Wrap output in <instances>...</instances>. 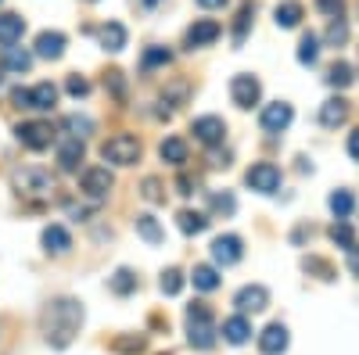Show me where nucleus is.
Wrapping results in <instances>:
<instances>
[{"mask_svg":"<svg viewBox=\"0 0 359 355\" xmlns=\"http://www.w3.org/2000/svg\"><path fill=\"white\" fill-rule=\"evenodd\" d=\"M62 54H65V36H62V33H40V36H36V57L57 62Z\"/></svg>","mask_w":359,"mask_h":355,"instance_id":"obj_18","label":"nucleus"},{"mask_svg":"<svg viewBox=\"0 0 359 355\" xmlns=\"http://www.w3.org/2000/svg\"><path fill=\"white\" fill-rule=\"evenodd\" d=\"M230 97H233L237 108H252V104H259V97H262V86H259L255 76L241 72V76L230 79Z\"/></svg>","mask_w":359,"mask_h":355,"instance_id":"obj_8","label":"nucleus"},{"mask_svg":"<svg viewBox=\"0 0 359 355\" xmlns=\"http://www.w3.org/2000/svg\"><path fill=\"white\" fill-rule=\"evenodd\" d=\"M327 83L331 86H352L355 83V69L348 62H334L331 69H327Z\"/></svg>","mask_w":359,"mask_h":355,"instance_id":"obj_29","label":"nucleus"},{"mask_svg":"<svg viewBox=\"0 0 359 355\" xmlns=\"http://www.w3.org/2000/svg\"><path fill=\"white\" fill-rule=\"evenodd\" d=\"M245 183L259 194H277L280 190V169L277 165H269V162H259L245 172Z\"/></svg>","mask_w":359,"mask_h":355,"instance_id":"obj_6","label":"nucleus"},{"mask_svg":"<svg viewBox=\"0 0 359 355\" xmlns=\"http://www.w3.org/2000/svg\"><path fill=\"white\" fill-rule=\"evenodd\" d=\"M316 8H320V11H327V15H334V18H338V15H341V8H345V0H316Z\"/></svg>","mask_w":359,"mask_h":355,"instance_id":"obj_44","label":"nucleus"},{"mask_svg":"<svg viewBox=\"0 0 359 355\" xmlns=\"http://www.w3.org/2000/svg\"><path fill=\"white\" fill-rule=\"evenodd\" d=\"M176 223H180V230H184V233H205V230H208V216L191 212V209L180 212V216H176Z\"/></svg>","mask_w":359,"mask_h":355,"instance_id":"obj_28","label":"nucleus"},{"mask_svg":"<svg viewBox=\"0 0 359 355\" xmlns=\"http://www.w3.org/2000/svg\"><path fill=\"white\" fill-rule=\"evenodd\" d=\"M101 47H104V50H111V54L123 50V47H126V25H118V22L101 25Z\"/></svg>","mask_w":359,"mask_h":355,"instance_id":"obj_22","label":"nucleus"},{"mask_svg":"<svg viewBox=\"0 0 359 355\" xmlns=\"http://www.w3.org/2000/svg\"><path fill=\"white\" fill-rule=\"evenodd\" d=\"M348 118V101L345 97H331V101H323V108H320V123L327 126V130H338L341 123Z\"/></svg>","mask_w":359,"mask_h":355,"instance_id":"obj_15","label":"nucleus"},{"mask_svg":"<svg viewBox=\"0 0 359 355\" xmlns=\"http://www.w3.org/2000/svg\"><path fill=\"white\" fill-rule=\"evenodd\" d=\"M287 327L284 323H269V327L259 334V351L262 355H284L287 351Z\"/></svg>","mask_w":359,"mask_h":355,"instance_id":"obj_14","label":"nucleus"},{"mask_svg":"<svg viewBox=\"0 0 359 355\" xmlns=\"http://www.w3.org/2000/svg\"><path fill=\"white\" fill-rule=\"evenodd\" d=\"M144 4H147V8H151V4H158V0H144Z\"/></svg>","mask_w":359,"mask_h":355,"instance_id":"obj_48","label":"nucleus"},{"mask_svg":"<svg viewBox=\"0 0 359 355\" xmlns=\"http://www.w3.org/2000/svg\"><path fill=\"white\" fill-rule=\"evenodd\" d=\"M219 22H212V18H201V22H194L191 29H187V36H184V43L191 47V50H198V47H208V43H216L219 40Z\"/></svg>","mask_w":359,"mask_h":355,"instance_id":"obj_12","label":"nucleus"},{"mask_svg":"<svg viewBox=\"0 0 359 355\" xmlns=\"http://www.w3.org/2000/svg\"><path fill=\"white\" fill-rule=\"evenodd\" d=\"M252 337V323L245 319V312L241 316H230L226 323H223V341L226 344H245Z\"/></svg>","mask_w":359,"mask_h":355,"instance_id":"obj_17","label":"nucleus"},{"mask_svg":"<svg viewBox=\"0 0 359 355\" xmlns=\"http://www.w3.org/2000/svg\"><path fill=\"white\" fill-rule=\"evenodd\" d=\"M302 265H306L309 273H320V280H334V270H331V265H327L323 258H306Z\"/></svg>","mask_w":359,"mask_h":355,"instance_id":"obj_40","label":"nucleus"},{"mask_svg":"<svg viewBox=\"0 0 359 355\" xmlns=\"http://www.w3.org/2000/svg\"><path fill=\"white\" fill-rule=\"evenodd\" d=\"M252 15H255V4H252V0H245L241 11H237V25H233V40H237V43H245L248 25H252Z\"/></svg>","mask_w":359,"mask_h":355,"instance_id":"obj_31","label":"nucleus"},{"mask_svg":"<svg viewBox=\"0 0 359 355\" xmlns=\"http://www.w3.org/2000/svg\"><path fill=\"white\" fill-rule=\"evenodd\" d=\"M43 248H47L50 255H65V251L72 248L69 230H65V226H47V230H43Z\"/></svg>","mask_w":359,"mask_h":355,"instance_id":"obj_21","label":"nucleus"},{"mask_svg":"<svg viewBox=\"0 0 359 355\" xmlns=\"http://www.w3.org/2000/svg\"><path fill=\"white\" fill-rule=\"evenodd\" d=\"M348 40V25L341 22V15L331 22V25H327V43H331V47H341Z\"/></svg>","mask_w":359,"mask_h":355,"instance_id":"obj_38","label":"nucleus"},{"mask_svg":"<svg viewBox=\"0 0 359 355\" xmlns=\"http://www.w3.org/2000/svg\"><path fill=\"white\" fill-rule=\"evenodd\" d=\"M241 255H245V248H241V237H237V233H223V237L212 241L216 265H233V262H241Z\"/></svg>","mask_w":359,"mask_h":355,"instance_id":"obj_11","label":"nucleus"},{"mask_svg":"<svg viewBox=\"0 0 359 355\" xmlns=\"http://www.w3.org/2000/svg\"><path fill=\"white\" fill-rule=\"evenodd\" d=\"M11 187L22 197H47L54 190V176L47 169H40V165H25V169L11 172Z\"/></svg>","mask_w":359,"mask_h":355,"instance_id":"obj_2","label":"nucleus"},{"mask_svg":"<svg viewBox=\"0 0 359 355\" xmlns=\"http://www.w3.org/2000/svg\"><path fill=\"white\" fill-rule=\"evenodd\" d=\"M176 187H180V194H194V180H191V176H180V180H176Z\"/></svg>","mask_w":359,"mask_h":355,"instance_id":"obj_45","label":"nucleus"},{"mask_svg":"<svg viewBox=\"0 0 359 355\" xmlns=\"http://www.w3.org/2000/svg\"><path fill=\"white\" fill-rule=\"evenodd\" d=\"M187 337H191L194 348H212L216 344V323H212V312H208L205 302L187 305Z\"/></svg>","mask_w":359,"mask_h":355,"instance_id":"obj_3","label":"nucleus"},{"mask_svg":"<svg viewBox=\"0 0 359 355\" xmlns=\"http://www.w3.org/2000/svg\"><path fill=\"white\" fill-rule=\"evenodd\" d=\"M83 327V305L76 298H54L40 316V330L50 348H69Z\"/></svg>","mask_w":359,"mask_h":355,"instance_id":"obj_1","label":"nucleus"},{"mask_svg":"<svg viewBox=\"0 0 359 355\" xmlns=\"http://www.w3.org/2000/svg\"><path fill=\"white\" fill-rule=\"evenodd\" d=\"M212 209L223 212V216H230L237 209V201H233V194H212Z\"/></svg>","mask_w":359,"mask_h":355,"instance_id":"obj_43","label":"nucleus"},{"mask_svg":"<svg viewBox=\"0 0 359 355\" xmlns=\"http://www.w3.org/2000/svg\"><path fill=\"white\" fill-rule=\"evenodd\" d=\"M140 194H144L147 201H155V204H158V201H165V194H162V183L155 180V176H147V180L140 183Z\"/></svg>","mask_w":359,"mask_h":355,"instance_id":"obj_39","label":"nucleus"},{"mask_svg":"<svg viewBox=\"0 0 359 355\" xmlns=\"http://www.w3.org/2000/svg\"><path fill=\"white\" fill-rule=\"evenodd\" d=\"M184 273H180V270H165L162 273V280H158V287H162V294H169V298H172V294H180V291H184Z\"/></svg>","mask_w":359,"mask_h":355,"instance_id":"obj_35","label":"nucleus"},{"mask_svg":"<svg viewBox=\"0 0 359 355\" xmlns=\"http://www.w3.org/2000/svg\"><path fill=\"white\" fill-rule=\"evenodd\" d=\"M158 155H162V162H169V165H184V162H187V144L180 140V137H165L162 147H158Z\"/></svg>","mask_w":359,"mask_h":355,"instance_id":"obj_24","label":"nucleus"},{"mask_svg":"<svg viewBox=\"0 0 359 355\" xmlns=\"http://www.w3.org/2000/svg\"><path fill=\"white\" fill-rule=\"evenodd\" d=\"M273 18H277L280 29H294L298 22H302V4H298V0H284V4H277Z\"/></svg>","mask_w":359,"mask_h":355,"instance_id":"obj_25","label":"nucleus"},{"mask_svg":"<svg viewBox=\"0 0 359 355\" xmlns=\"http://www.w3.org/2000/svg\"><path fill=\"white\" fill-rule=\"evenodd\" d=\"M79 162H83V140L79 137L62 140V147H57V165H62L65 172H76Z\"/></svg>","mask_w":359,"mask_h":355,"instance_id":"obj_16","label":"nucleus"},{"mask_svg":"<svg viewBox=\"0 0 359 355\" xmlns=\"http://www.w3.org/2000/svg\"><path fill=\"white\" fill-rule=\"evenodd\" d=\"M169 62H172V54H169L165 47H147L140 65H144V72H151V69H162V65H169Z\"/></svg>","mask_w":359,"mask_h":355,"instance_id":"obj_32","label":"nucleus"},{"mask_svg":"<svg viewBox=\"0 0 359 355\" xmlns=\"http://www.w3.org/2000/svg\"><path fill=\"white\" fill-rule=\"evenodd\" d=\"M25 33V18L18 15H0V47H15Z\"/></svg>","mask_w":359,"mask_h":355,"instance_id":"obj_20","label":"nucleus"},{"mask_svg":"<svg viewBox=\"0 0 359 355\" xmlns=\"http://www.w3.org/2000/svg\"><path fill=\"white\" fill-rule=\"evenodd\" d=\"M191 280H194L198 291H216V287H219V273L212 270V265H194Z\"/></svg>","mask_w":359,"mask_h":355,"instance_id":"obj_30","label":"nucleus"},{"mask_svg":"<svg viewBox=\"0 0 359 355\" xmlns=\"http://www.w3.org/2000/svg\"><path fill=\"white\" fill-rule=\"evenodd\" d=\"M191 133H194V140H201L205 147H216V144H223V137H226V123L219 115H201V118H194L191 123Z\"/></svg>","mask_w":359,"mask_h":355,"instance_id":"obj_9","label":"nucleus"},{"mask_svg":"<svg viewBox=\"0 0 359 355\" xmlns=\"http://www.w3.org/2000/svg\"><path fill=\"white\" fill-rule=\"evenodd\" d=\"M316 57H320V40H316L313 33H306L302 43H298V62H302V65H313Z\"/></svg>","mask_w":359,"mask_h":355,"instance_id":"obj_33","label":"nucleus"},{"mask_svg":"<svg viewBox=\"0 0 359 355\" xmlns=\"http://www.w3.org/2000/svg\"><path fill=\"white\" fill-rule=\"evenodd\" d=\"M62 126L69 130V137H79V140H86L90 133H94V123H90V118H83V115H69Z\"/></svg>","mask_w":359,"mask_h":355,"instance_id":"obj_34","label":"nucleus"},{"mask_svg":"<svg viewBox=\"0 0 359 355\" xmlns=\"http://www.w3.org/2000/svg\"><path fill=\"white\" fill-rule=\"evenodd\" d=\"M111 291H115V294H133V291H137L133 270H118V273L111 277Z\"/></svg>","mask_w":359,"mask_h":355,"instance_id":"obj_36","label":"nucleus"},{"mask_svg":"<svg viewBox=\"0 0 359 355\" xmlns=\"http://www.w3.org/2000/svg\"><path fill=\"white\" fill-rule=\"evenodd\" d=\"M327 204H331L334 219H352V212H355V197H352V190H334L331 197H327Z\"/></svg>","mask_w":359,"mask_h":355,"instance_id":"obj_26","label":"nucleus"},{"mask_svg":"<svg viewBox=\"0 0 359 355\" xmlns=\"http://www.w3.org/2000/svg\"><path fill=\"white\" fill-rule=\"evenodd\" d=\"M101 158L111 165H137L140 162V140L133 133H115L101 144Z\"/></svg>","mask_w":359,"mask_h":355,"instance_id":"obj_4","label":"nucleus"},{"mask_svg":"<svg viewBox=\"0 0 359 355\" xmlns=\"http://www.w3.org/2000/svg\"><path fill=\"white\" fill-rule=\"evenodd\" d=\"M198 4H201V8H208V11H212V8H223L226 0H198Z\"/></svg>","mask_w":359,"mask_h":355,"instance_id":"obj_47","label":"nucleus"},{"mask_svg":"<svg viewBox=\"0 0 359 355\" xmlns=\"http://www.w3.org/2000/svg\"><path fill=\"white\" fill-rule=\"evenodd\" d=\"M54 104H57V86H54V83H36L33 90H29V108L50 111Z\"/></svg>","mask_w":359,"mask_h":355,"instance_id":"obj_19","label":"nucleus"},{"mask_svg":"<svg viewBox=\"0 0 359 355\" xmlns=\"http://www.w3.org/2000/svg\"><path fill=\"white\" fill-rule=\"evenodd\" d=\"M15 137H18V144L29 147V151H43L54 140V130H50V123H18Z\"/></svg>","mask_w":359,"mask_h":355,"instance_id":"obj_7","label":"nucleus"},{"mask_svg":"<svg viewBox=\"0 0 359 355\" xmlns=\"http://www.w3.org/2000/svg\"><path fill=\"white\" fill-rule=\"evenodd\" d=\"M233 305L241 309V312H262V309H269V291L262 284H248V287L237 291Z\"/></svg>","mask_w":359,"mask_h":355,"instance_id":"obj_13","label":"nucleus"},{"mask_svg":"<svg viewBox=\"0 0 359 355\" xmlns=\"http://www.w3.org/2000/svg\"><path fill=\"white\" fill-rule=\"evenodd\" d=\"M137 233L144 237L147 244H162L165 241V233H162V226H158L155 216H137Z\"/></svg>","mask_w":359,"mask_h":355,"instance_id":"obj_27","label":"nucleus"},{"mask_svg":"<svg viewBox=\"0 0 359 355\" xmlns=\"http://www.w3.org/2000/svg\"><path fill=\"white\" fill-rule=\"evenodd\" d=\"M291 118H294L291 104L277 101V104H266V108H262L259 123H262V130H266V133H284V130L291 126Z\"/></svg>","mask_w":359,"mask_h":355,"instance_id":"obj_10","label":"nucleus"},{"mask_svg":"<svg viewBox=\"0 0 359 355\" xmlns=\"http://www.w3.org/2000/svg\"><path fill=\"white\" fill-rule=\"evenodd\" d=\"M331 241L341 248V251H359V241H355V230H352V223L348 219H338L334 226H331Z\"/></svg>","mask_w":359,"mask_h":355,"instance_id":"obj_23","label":"nucleus"},{"mask_svg":"<svg viewBox=\"0 0 359 355\" xmlns=\"http://www.w3.org/2000/svg\"><path fill=\"white\" fill-rule=\"evenodd\" d=\"M348 155H352V162H359V130H352V137H348Z\"/></svg>","mask_w":359,"mask_h":355,"instance_id":"obj_46","label":"nucleus"},{"mask_svg":"<svg viewBox=\"0 0 359 355\" xmlns=\"http://www.w3.org/2000/svg\"><path fill=\"white\" fill-rule=\"evenodd\" d=\"M29 65H33V54H25L18 47H8V69L11 72H29Z\"/></svg>","mask_w":359,"mask_h":355,"instance_id":"obj_37","label":"nucleus"},{"mask_svg":"<svg viewBox=\"0 0 359 355\" xmlns=\"http://www.w3.org/2000/svg\"><path fill=\"white\" fill-rule=\"evenodd\" d=\"M65 90H69L72 97H86V94H90V83H86L83 76H69V79H65Z\"/></svg>","mask_w":359,"mask_h":355,"instance_id":"obj_42","label":"nucleus"},{"mask_svg":"<svg viewBox=\"0 0 359 355\" xmlns=\"http://www.w3.org/2000/svg\"><path fill=\"white\" fill-rule=\"evenodd\" d=\"M111 187H115V176H111L104 165H94V169H86V172L79 176V190H83L90 201H104V197L111 194Z\"/></svg>","mask_w":359,"mask_h":355,"instance_id":"obj_5","label":"nucleus"},{"mask_svg":"<svg viewBox=\"0 0 359 355\" xmlns=\"http://www.w3.org/2000/svg\"><path fill=\"white\" fill-rule=\"evenodd\" d=\"M144 337H118L115 341V351H126V355H137V351H144Z\"/></svg>","mask_w":359,"mask_h":355,"instance_id":"obj_41","label":"nucleus"}]
</instances>
